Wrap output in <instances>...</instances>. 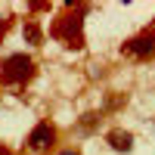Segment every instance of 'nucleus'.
<instances>
[{
    "instance_id": "1",
    "label": "nucleus",
    "mask_w": 155,
    "mask_h": 155,
    "mask_svg": "<svg viewBox=\"0 0 155 155\" xmlns=\"http://www.w3.org/2000/svg\"><path fill=\"white\" fill-rule=\"evenodd\" d=\"M50 34H53L56 41H62L65 47H71V50H81L84 47V6L62 12V16L53 22Z\"/></svg>"
},
{
    "instance_id": "2",
    "label": "nucleus",
    "mask_w": 155,
    "mask_h": 155,
    "mask_svg": "<svg viewBox=\"0 0 155 155\" xmlns=\"http://www.w3.org/2000/svg\"><path fill=\"white\" fill-rule=\"evenodd\" d=\"M31 74H34V59L25 53H12L0 65V81L3 84H25V81H31Z\"/></svg>"
},
{
    "instance_id": "3",
    "label": "nucleus",
    "mask_w": 155,
    "mask_h": 155,
    "mask_svg": "<svg viewBox=\"0 0 155 155\" xmlns=\"http://www.w3.org/2000/svg\"><path fill=\"white\" fill-rule=\"evenodd\" d=\"M53 143H56V127L50 121H41V124L31 127V134H28V149L31 152H47Z\"/></svg>"
},
{
    "instance_id": "4",
    "label": "nucleus",
    "mask_w": 155,
    "mask_h": 155,
    "mask_svg": "<svg viewBox=\"0 0 155 155\" xmlns=\"http://www.w3.org/2000/svg\"><path fill=\"white\" fill-rule=\"evenodd\" d=\"M124 53H130V56H137V59L152 56V53H155V34H152V31H146V34L130 37V41L124 44Z\"/></svg>"
},
{
    "instance_id": "5",
    "label": "nucleus",
    "mask_w": 155,
    "mask_h": 155,
    "mask_svg": "<svg viewBox=\"0 0 155 155\" xmlns=\"http://www.w3.org/2000/svg\"><path fill=\"white\" fill-rule=\"evenodd\" d=\"M106 143L115 152H130L134 149V134H127V130H109L106 134Z\"/></svg>"
},
{
    "instance_id": "6",
    "label": "nucleus",
    "mask_w": 155,
    "mask_h": 155,
    "mask_svg": "<svg viewBox=\"0 0 155 155\" xmlns=\"http://www.w3.org/2000/svg\"><path fill=\"white\" fill-rule=\"evenodd\" d=\"M22 37H25L28 44L41 47V41H44V31H41V25H37V22H25V25H22Z\"/></svg>"
},
{
    "instance_id": "7",
    "label": "nucleus",
    "mask_w": 155,
    "mask_h": 155,
    "mask_svg": "<svg viewBox=\"0 0 155 155\" xmlns=\"http://www.w3.org/2000/svg\"><path fill=\"white\" fill-rule=\"evenodd\" d=\"M3 34H6V19H0V41H3Z\"/></svg>"
},
{
    "instance_id": "8",
    "label": "nucleus",
    "mask_w": 155,
    "mask_h": 155,
    "mask_svg": "<svg viewBox=\"0 0 155 155\" xmlns=\"http://www.w3.org/2000/svg\"><path fill=\"white\" fill-rule=\"evenodd\" d=\"M0 155H12V152H9V149H6L3 143H0Z\"/></svg>"
},
{
    "instance_id": "9",
    "label": "nucleus",
    "mask_w": 155,
    "mask_h": 155,
    "mask_svg": "<svg viewBox=\"0 0 155 155\" xmlns=\"http://www.w3.org/2000/svg\"><path fill=\"white\" fill-rule=\"evenodd\" d=\"M59 155H81V152H74V149H65V152H59Z\"/></svg>"
}]
</instances>
